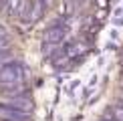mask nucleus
I'll list each match as a JSON object with an SVG mask.
<instances>
[{
    "instance_id": "f257e3e1",
    "label": "nucleus",
    "mask_w": 123,
    "mask_h": 121,
    "mask_svg": "<svg viewBox=\"0 0 123 121\" xmlns=\"http://www.w3.org/2000/svg\"><path fill=\"white\" fill-rule=\"evenodd\" d=\"M26 65L18 59H8L6 63L0 65V83L4 85H14V83H24L26 77Z\"/></svg>"
},
{
    "instance_id": "f03ea898",
    "label": "nucleus",
    "mask_w": 123,
    "mask_h": 121,
    "mask_svg": "<svg viewBox=\"0 0 123 121\" xmlns=\"http://www.w3.org/2000/svg\"><path fill=\"white\" fill-rule=\"evenodd\" d=\"M65 32H67V18L61 16L57 18L50 26L44 30V36H43V42L47 44H53V47H57V44L61 42V40L65 38Z\"/></svg>"
},
{
    "instance_id": "7ed1b4c3",
    "label": "nucleus",
    "mask_w": 123,
    "mask_h": 121,
    "mask_svg": "<svg viewBox=\"0 0 123 121\" xmlns=\"http://www.w3.org/2000/svg\"><path fill=\"white\" fill-rule=\"evenodd\" d=\"M0 115L12 119V121H28L30 119V113L26 109L10 103V101H0Z\"/></svg>"
},
{
    "instance_id": "20e7f679",
    "label": "nucleus",
    "mask_w": 123,
    "mask_h": 121,
    "mask_svg": "<svg viewBox=\"0 0 123 121\" xmlns=\"http://www.w3.org/2000/svg\"><path fill=\"white\" fill-rule=\"evenodd\" d=\"M0 121H12V119H8V117H2V115H0Z\"/></svg>"
}]
</instances>
